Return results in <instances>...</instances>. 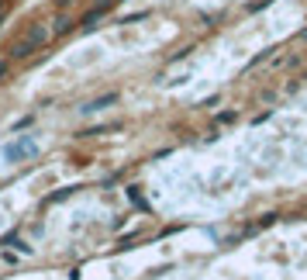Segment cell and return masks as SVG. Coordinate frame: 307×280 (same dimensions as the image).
Masks as SVG:
<instances>
[{
	"label": "cell",
	"mask_w": 307,
	"mask_h": 280,
	"mask_svg": "<svg viewBox=\"0 0 307 280\" xmlns=\"http://www.w3.org/2000/svg\"><path fill=\"white\" fill-rule=\"evenodd\" d=\"M7 73H11V66H7V59H0V80H7Z\"/></svg>",
	"instance_id": "cell-9"
},
{
	"label": "cell",
	"mask_w": 307,
	"mask_h": 280,
	"mask_svg": "<svg viewBox=\"0 0 307 280\" xmlns=\"http://www.w3.org/2000/svg\"><path fill=\"white\" fill-rule=\"evenodd\" d=\"M217 121H221V125H231V121H235V111H225V114H217Z\"/></svg>",
	"instance_id": "cell-8"
},
{
	"label": "cell",
	"mask_w": 307,
	"mask_h": 280,
	"mask_svg": "<svg viewBox=\"0 0 307 280\" xmlns=\"http://www.w3.org/2000/svg\"><path fill=\"white\" fill-rule=\"evenodd\" d=\"M66 31H73V21H69V18H59L56 21V35H66Z\"/></svg>",
	"instance_id": "cell-6"
},
{
	"label": "cell",
	"mask_w": 307,
	"mask_h": 280,
	"mask_svg": "<svg viewBox=\"0 0 307 280\" xmlns=\"http://www.w3.org/2000/svg\"><path fill=\"white\" fill-rule=\"evenodd\" d=\"M69 4H73V0H56V7H69Z\"/></svg>",
	"instance_id": "cell-10"
},
{
	"label": "cell",
	"mask_w": 307,
	"mask_h": 280,
	"mask_svg": "<svg viewBox=\"0 0 307 280\" xmlns=\"http://www.w3.org/2000/svg\"><path fill=\"white\" fill-rule=\"evenodd\" d=\"M21 156H35V142L31 139H18V142H11V145H4V159L7 163H18Z\"/></svg>",
	"instance_id": "cell-1"
},
{
	"label": "cell",
	"mask_w": 307,
	"mask_h": 280,
	"mask_svg": "<svg viewBox=\"0 0 307 280\" xmlns=\"http://www.w3.org/2000/svg\"><path fill=\"white\" fill-rule=\"evenodd\" d=\"M128 197H131L135 204H142V208H145V201H142V194H138V187H128Z\"/></svg>",
	"instance_id": "cell-7"
},
{
	"label": "cell",
	"mask_w": 307,
	"mask_h": 280,
	"mask_svg": "<svg viewBox=\"0 0 307 280\" xmlns=\"http://www.w3.org/2000/svg\"><path fill=\"white\" fill-rule=\"evenodd\" d=\"M24 38H31V42H35V49H41V45H45V38H49V31H45L41 24H35V28H31Z\"/></svg>",
	"instance_id": "cell-5"
},
{
	"label": "cell",
	"mask_w": 307,
	"mask_h": 280,
	"mask_svg": "<svg viewBox=\"0 0 307 280\" xmlns=\"http://www.w3.org/2000/svg\"><path fill=\"white\" fill-rule=\"evenodd\" d=\"M114 100H117V94L111 90V94H104V97H97V100H90V104H83V111H86V114H97V111H104V107H107V104H114Z\"/></svg>",
	"instance_id": "cell-3"
},
{
	"label": "cell",
	"mask_w": 307,
	"mask_h": 280,
	"mask_svg": "<svg viewBox=\"0 0 307 280\" xmlns=\"http://www.w3.org/2000/svg\"><path fill=\"white\" fill-rule=\"evenodd\" d=\"M111 7H114V0H100V4H94V7H90V11L83 14V21H79V24H83L86 31H94V28H97V21L104 18V14H107Z\"/></svg>",
	"instance_id": "cell-2"
},
{
	"label": "cell",
	"mask_w": 307,
	"mask_h": 280,
	"mask_svg": "<svg viewBox=\"0 0 307 280\" xmlns=\"http://www.w3.org/2000/svg\"><path fill=\"white\" fill-rule=\"evenodd\" d=\"M31 52H35V42L31 38H21L18 45H11V56H14V59H24V56H31Z\"/></svg>",
	"instance_id": "cell-4"
}]
</instances>
